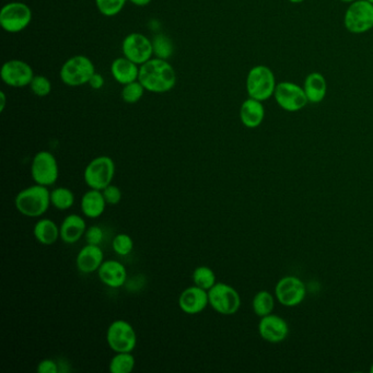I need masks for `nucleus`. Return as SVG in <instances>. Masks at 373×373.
<instances>
[{"instance_id":"nucleus-1","label":"nucleus","mask_w":373,"mask_h":373,"mask_svg":"<svg viewBox=\"0 0 373 373\" xmlns=\"http://www.w3.org/2000/svg\"><path fill=\"white\" fill-rule=\"evenodd\" d=\"M138 80L150 94H166L177 85V71L168 60L153 58L140 66Z\"/></svg>"},{"instance_id":"nucleus-2","label":"nucleus","mask_w":373,"mask_h":373,"mask_svg":"<svg viewBox=\"0 0 373 373\" xmlns=\"http://www.w3.org/2000/svg\"><path fill=\"white\" fill-rule=\"evenodd\" d=\"M51 204V192L46 186L34 184L22 189L15 198V206L21 215L37 218L44 215Z\"/></svg>"},{"instance_id":"nucleus-3","label":"nucleus","mask_w":373,"mask_h":373,"mask_svg":"<svg viewBox=\"0 0 373 373\" xmlns=\"http://www.w3.org/2000/svg\"><path fill=\"white\" fill-rule=\"evenodd\" d=\"M277 83L275 73L268 66L257 65L246 76V92L250 98L265 102L274 96Z\"/></svg>"},{"instance_id":"nucleus-4","label":"nucleus","mask_w":373,"mask_h":373,"mask_svg":"<svg viewBox=\"0 0 373 373\" xmlns=\"http://www.w3.org/2000/svg\"><path fill=\"white\" fill-rule=\"evenodd\" d=\"M96 71V66L88 56L75 55L62 64L60 71V80L71 88L85 86L88 85Z\"/></svg>"},{"instance_id":"nucleus-5","label":"nucleus","mask_w":373,"mask_h":373,"mask_svg":"<svg viewBox=\"0 0 373 373\" xmlns=\"http://www.w3.org/2000/svg\"><path fill=\"white\" fill-rule=\"evenodd\" d=\"M32 18L33 13L26 3L10 1L0 10V26L7 33H20L30 26Z\"/></svg>"},{"instance_id":"nucleus-6","label":"nucleus","mask_w":373,"mask_h":373,"mask_svg":"<svg viewBox=\"0 0 373 373\" xmlns=\"http://www.w3.org/2000/svg\"><path fill=\"white\" fill-rule=\"evenodd\" d=\"M115 162L111 157H96L85 168L83 180L90 189L102 191L112 184L115 177Z\"/></svg>"},{"instance_id":"nucleus-7","label":"nucleus","mask_w":373,"mask_h":373,"mask_svg":"<svg viewBox=\"0 0 373 373\" xmlns=\"http://www.w3.org/2000/svg\"><path fill=\"white\" fill-rule=\"evenodd\" d=\"M345 29L353 34H363L373 29V5L368 0L349 3L344 15Z\"/></svg>"},{"instance_id":"nucleus-8","label":"nucleus","mask_w":373,"mask_h":373,"mask_svg":"<svg viewBox=\"0 0 373 373\" xmlns=\"http://www.w3.org/2000/svg\"><path fill=\"white\" fill-rule=\"evenodd\" d=\"M209 306L217 313L234 315L241 306V297L232 286L225 283H216L208 290Z\"/></svg>"},{"instance_id":"nucleus-9","label":"nucleus","mask_w":373,"mask_h":373,"mask_svg":"<svg viewBox=\"0 0 373 373\" xmlns=\"http://www.w3.org/2000/svg\"><path fill=\"white\" fill-rule=\"evenodd\" d=\"M107 342L114 353H132L137 345V335L128 321L116 320L107 327Z\"/></svg>"},{"instance_id":"nucleus-10","label":"nucleus","mask_w":373,"mask_h":373,"mask_svg":"<svg viewBox=\"0 0 373 373\" xmlns=\"http://www.w3.org/2000/svg\"><path fill=\"white\" fill-rule=\"evenodd\" d=\"M272 98L280 109L289 113L301 111L309 104L304 87L293 81L278 83Z\"/></svg>"},{"instance_id":"nucleus-11","label":"nucleus","mask_w":373,"mask_h":373,"mask_svg":"<svg viewBox=\"0 0 373 373\" xmlns=\"http://www.w3.org/2000/svg\"><path fill=\"white\" fill-rule=\"evenodd\" d=\"M31 177L35 184L52 186L60 177L58 162L49 151L42 150L35 153L31 162Z\"/></svg>"},{"instance_id":"nucleus-12","label":"nucleus","mask_w":373,"mask_h":373,"mask_svg":"<svg viewBox=\"0 0 373 373\" xmlns=\"http://www.w3.org/2000/svg\"><path fill=\"white\" fill-rule=\"evenodd\" d=\"M123 56L141 66L153 58V41L145 34L132 32L122 42Z\"/></svg>"},{"instance_id":"nucleus-13","label":"nucleus","mask_w":373,"mask_h":373,"mask_svg":"<svg viewBox=\"0 0 373 373\" xmlns=\"http://www.w3.org/2000/svg\"><path fill=\"white\" fill-rule=\"evenodd\" d=\"M33 68L21 60H10L3 62L0 69V77L6 86L11 88L29 87L34 77Z\"/></svg>"},{"instance_id":"nucleus-14","label":"nucleus","mask_w":373,"mask_h":373,"mask_svg":"<svg viewBox=\"0 0 373 373\" xmlns=\"http://www.w3.org/2000/svg\"><path fill=\"white\" fill-rule=\"evenodd\" d=\"M276 299L281 306H299L306 298V285L300 278L295 276H286L278 281L275 288Z\"/></svg>"},{"instance_id":"nucleus-15","label":"nucleus","mask_w":373,"mask_h":373,"mask_svg":"<svg viewBox=\"0 0 373 373\" xmlns=\"http://www.w3.org/2000/svg\"><path fill=\"white\" fill-rule=\"evenodd\" d=\"M259 333L263 340L272 344L284 342L289 335V327L281 316L270 314L261 318Z\"/></svg>"},{"instance_id":"nucleus-16","label":"nucleus","mask_w":373,"mask_h":373,"mask_svg":"<svg viewBox=\"0 0 373 373\" xmlns=\"http://www.w3.org/2000/svg\"><path fill=\"white\" fill-rule=\"evenodd\" d=\"M208 306H209L208 291L202 288L194 285L186 288L180 295V309L189 315L202 313Z\"/></svg>"},{"instance_id":"nucleus-17","label":"nucleus","mask_w":373,"mask_h":373,"mask_svg":"<svg viewBox=\"0 0 373 373\" xmlns=\"http://www.w3.org/2000/svg\"><path fill=\"white\" fill-rule=\"evenodd\" d=\"M98 275L104 285L110 288H121L128 280V270L124 265L114 259H107L98 268Z\"/></svg>"},{"instance_id":"nucleus-18","label":"nucleus","mask_w":373,"mask_h":373,"mask_svg":"<svg viewBox=\"0 0 373 373\" xmlns=\"http://www.w3.org/2000/svg\"><path fill=\"white\" fill-rule=\"evenodd\" d=\"M104 262V253L100 245L87 244L79 251L76 259V266L83 274L98 272Z\"/></svg>"},{"instance_id":"nucleus-19","label":"nucleus","mask_w":373,"mask_h":373,"mask_svg":"<svg viewBox=\"0 0 373 373\" xmlns=\"http://www.w3.org/2000/svg\"><path fill=\"white\" fill-rule=\"evenodd\" d=\"M265 119V107L262 101L248 98L240 107V121L243 126L250 130L259 128Z\"/></svg>"},{"instance_id":"nucleus-20","label":"nucleus","mask_w":373,"mask_h":373,"mask_svg":"<svg viewBox=\"0 0 373 373\" xmlns=\"http://www.w3.org/2000/svg\"><path fill=\"white\" fill-rule=\"evenodd\" d=\"M139 65L128 60V58H125V56L113 60L111 67H110L112 77L122 86L132 83V81L138 80V78H139Z\"/></svg>"},{"instance_id":"nucleus-21","label":"nucleus","mask_w":373,"mask_h":373,"mask_svg":"<svg viewBox=\"0 0 373 373\" xmlns=\"http://www.w3.org/2000/svg\"><path fill=\"white\" fill-rule=\"evenodd\" d=\"M87 229L86 220L77 214H71L60 225V238L66 244H75L85 236Z\"/></svg>"},{"instance_id":"nucleus-22","label":"nucleus","mask_w":373,"mask_h":373,"mask_svg":"<svg viewBox=\"0 0 373 373\" xmlns=\"http://www.w3.org/2000/svg\"><path fill=\"white\" fill-rule=\"evenodd\" d=\"M304 90L309 103L319 104L324 101L327 90H329L324 75H322L319 71H312L309 73L304 79Z\"/></svg>"},{"instance_id":"nucleus-23","label":"nucleus","mask_w":373,"mask_h":373,"mask_svg":"<svg viewBox=\"0 0 373 373\" xmlns=\"http://www.w3.org/2000/svg\"><path fill=\"white\" fill-rule=\"evenodd\" d=\"M102 191L91 189L81 197L80 207L83 215L90 219L101 217L107 208Z\"/></svg>"},{"instance_id":"nucleus-24","label":"nucleus","mask_w":373,"mask_h":373,"mask_svg":"<svg viewBox=\"0 0 373 373\" xmlns=\"http://www.w3.org/2000/svg\"><path fill=\"white\" fill-rule=\"evenodd\" d=\"M33 234L42 245H53L60 238V227L51 219H41L35 223Z\"/></svg>"},{"instance_id":"nucleus-25","label":"nucleus","mask_w":373,"mask_h":373,"mask_svg":"<svg viewBox=\"0 0 373 373\" xmlns=\"http://www.w3.org/2000/svg\"><path fill=\"white\" fill-rule=\"evenodd\" d=\"M151 41H153L155 58L168 60L173 56L175 47H174L173 41L168 35L164 33H157Z\"/></svg>"},{"instance_id":"nucleus-26","label":"nucleus","mask_w":373,"mask_h":373,"mask_svg":"<svg viewBox=\"0 0 373 373\" xmlns=\"http://www.w3.org/2000/svg\"><path fill=\"white\" fill-rule=\"evenodd\" d=\"M252 306H253V311H254V313L257 316L264 318V316L270 315L274 311V308H275V298L268 291H259L254 295V298H253Z\"/></svg>"},{"instance_id":"nucleus-27","label":"nucleus","mask_w":373,"mask_h":373,"mask_svg":"<svg viewBox=\"0 0 373 373\" xmlns=\"http://www.w3.org/2000/svg\"><path fill=\"white\" fill-rule=\"evenodd\" d=\"M51 204L62 211L70 209L75 204V195L68 187H56L51 192Z\"/></svg>"},{"instance_id":"nucleus-28","label":"nucleus","mask_w":373,"mask_h":373,"mask_svg":"<svg viewBox=\"0 0 373 373\" xmlns=\"http://www.w3.org/2000/svg\"><path fill=\"white\" fill-rule=\"evenodd\" d=\"M135 357L132 353H115L110 361L109 370L112 373H130L135 368Z\"/></svg>"},{"instance_id":"nucleus-29","label":"nucleus","mask_w":373,"mask_h":373,"mask_svg":"<svg viewBox=\"0 0 373 373\" xmlns=\"http://www.w3.org/2000/svg\"><path fill=\"white\" fill-rule=\"evenodd\" d=\"M192 279L195 286L207 291L217 283L215 272L208 266L196 267L193 272Z\"/></svg>"},{"instance_id":"nucleus-30","label":"nucleus","mask_w":373,"mask_h":373,"mask_svg":"<svg viewBox=\"0 0 373 373\" xmlns=\"http://www.w3.org/2000/svg\"><path fill=\"white\" fill-rule=\"evenodd\" d=\"M128 0H94L96 9L102 16L113 18L122 12Z\"/></svg>"},{"instance_id":"nucleus-31","label":"nucleus","mask_w":373,"mask_h":373,"mask_svg":"<svg viewBox=\"0 0 373 373\" xmlns=\"http://www.w3.org/2000/svg\"><path fill=\"white\" fill-rule=\"evenodd\" d=\"M146 90L139 80L132 81L123 86L121 96L123 101L128 104H136L143 98Z\"/></svg>"},{"instance_id":"nucleus-32","label":"nucleus","mask_w":373,"mask_h":373,"mask_svg":"<svg viewBox=\"0 0 373 373\" xmlns=\"http://www.w3.org/2000/svg\"><path fill=\"white\" fill-rule=\"evenodd\" d=\"M29 88L34 96L45 98L52 92L53 85L45 76L35 75L30 83Z\"/></svg>"},{"instance_id":"nucleus-33","label":"nucleus","mask_w":373,"mask_h":373,"mask_svg":"<svg viewBox=\"0 0 373 373\" xmlns=\"http://www.w3.org/2000/svg\"><path fill=\"white\" fill-rule=\"evenodd\" d=\"M112 248L119 257H128L134 250V241L128 234H119L112 242Z\"/></svg>"},{"instance_id":"nucleus-34","label":"nucleus","mask_w":373,"mask_h":373,"mask_svg":"<svg viewBox=\"0 0 373 373\" xmlns=\"http://www.w3.org/2000/svg\"><path fill=\"white\" fill-rule=\"evenodd\" d=\"M102 194L109 205H117L122 200V191L116 185L110 184L109 186L102 189Z\"/></svg>"},{"instance_id":"nucleus-35","label":"nucleus","mask_w":373,"mask_h":373,"mask_svg":"<svg viewBox=\"0 0 373 373\" xmlns=\"http://www.w3.org/2000/svg\"><path fill=\"white\" fill-rule=\"evenodd\" d=\"M85 238H86L87 244L100 245L101 242L103 241V230H102L101 227L98 226L89 227L87 229L86 234H85Z\"/></svg>"},{"instance_id":"nucleus-36","label":"nucleus","mask_w":373,"mask_h":373,"mask_svg":"<svg viewBox=\"0 0 373 373\" xmlns=\"http://www.w3.org/2000/svg\"><path fill=\"white\" fill-rule=\"evenodd\" d=\"M39 373H58V363L53 359H43L40 361L37 368Z\"/></svg>"},{"instance_id":"nucleus-37","label":"nucleus","mask_w":373,"mask_h":373,"mask_svg":"<svg viewBox=\"0 0 373 373\" xmlns=\"http://www.w3.org/2000/svg\"><path fill=\"white\" fill-rule=\"evenodd\" d=\"M88 85L90 86V88L94 89V90H101V89L103 88L104 85H105V80H104L103 76H102L101 73H98V71H96V73L92 75V77H91L90 80H89Z\"/></svg>"},{"instance_id":"nucleus-38","label":"nucleus","mask_w":373,"mask_h":373,"mask_svg":"<svg viewBox=\"0 0 373 373\" xmlns=\"http://www.w3.org/2000/svg\"><path fill=\"white\" fill-rule=\"evenodd\" d=\"M6 105H7V96H6L3 91H1L0 92V113H3L5 111Z\"/></svg>"},{"instance_id":"nucleus-39","label":"nucleus","mask_w":373,"mask_h":373,"mask_svg":"<svg viewBox=\"0 0 373 373\" xmlns=\"http://www.w3.org/2000/svg\"><path fill=\"white\" fill-rule=\"evenodd\" d=\"M132 5L137 6V7H146L153 1V0H128Z\"/></svg>"},{"instance_id":"nucleus-40","label":"nucleus","mask_w":373,"mask_h":373,"mask_svg":"<svg viewBox=\"0 0 373 373\" xmlns=\"http://www.w3.org/2000/svg\"><path fill=\"white\" fill-rule=\"evenodd\" d=\"M288 1L291 3H295V5H298V3H304L306 0H288Z\"/></svg>"},{"instance_id":"nucleus-41","label":"nucleus","mask_w":373,"mask_h":373,"mask_svg":"<svg viewBox=\"0 0 373 373\" xmlns=\"http://www.w3.org/2000/svg\"><path fill=\"white\" fill-rule=\"evenodd\" d=\"M340 1H342V3H348V5H349V3H354V1H356V0H340Z\"/></svg>"},{"instance_id":"nucleus-42","label":"nucleus","mask_w":373,"mask_h":373,"mask_svg":"<svg viewBox=\"0 0 373 373\" xmlns=\"http://www.w3.org/2000/svg\"><path fill=\"white\" fill-rule=\"evenodd\" d=\"M370 372L373 373V363L371 365Z\"/></svg>"},{"instance_id":"nucleus-43","label":"nucleus","mask_w":373,"mask_h":373,"mask_svg":"<svg viewBox=\"0 0 373 373\" xmlns=\"http://www.w3.org/2000/svg\"><path fill=\"white\" fill-rule=\"evenodd\" d=\"M368 1H369V3H371L373 5V0H368Z\"/></svg>"}]
</instances>
